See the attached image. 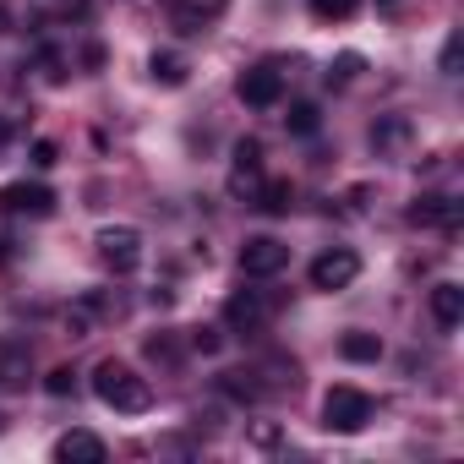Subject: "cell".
Returning <instances> with one entry per match:
<instances>
[{
	"label": "cell",
	"instance_id": "6da1fadb",
	"mask_svg": "<svg viewBox=\"0 0 464 464\" xmlns=\"http://www.w3.org/2000/svg\"><path fill=\"white\" fill-rule=\"evenodd\" d=\"M93 393H99V404H110L121 415H142L153 404L148 377H137V366H126V361H99L93 366Z\"/></svg>",
	"mask_w": 464,
	"mask_h": 464
},
{
	"label": "cell",
	"instance_id": "7a4b0ae2",
	"mask_svg": "<svg viewBox=\"0 0 464 464\" xmlns=\"http://www.w3.org/2000/svg\"><path fill=\"white\" fill-rule=\"evenodd\" d=\"M323 426L328 431H339V437H355V431H366L372 426V399L361 393V388H328V399H323Z\"/></svg>",
	"mask_w": 464,
	"mask_h": 464
},
{
	"label": "cell",
	"instance_id": "3957f363",
	"mask_svg": "<svg viewBox=\"0 0 464 464\" xmlns=\"http://www.w3.org/2000/svg\"><path fill=\"white\" fill-rule=\"evenodd\" d=\"M93 246H99V263L110 268V274H137L142 268V236L131 224H104L99 236H93Z\"/></svg>",
	"mask_w": 464,
	"mask_h": 464
},
{
	"label": "cell",
	"instance_id": "277c9868",
	"mask_svg": "<svg viewBox=\"0 0 464 464\" xmlns=\"http://www.w3.org/2000/svg\"><path fill=\"white\" fill-rule=\"evenodd\" d=\"M0 213L50 218V213H55V191H50L44 180H6V186H0Z\"/></svg>",
	"mask_w": 464,
	"mask_h": 464
},
{
	"label": "cell",
	"instance_id": "5b68a950",
	"mask_svg": "<svg viewBox=\"0 0 464 464\" xmlns=\"http://www.w3.org/2000/svg\"><path fill=\"white\" fill-rule=\"evenodd\" d=\"M285 268H290V246H285V241L252 236V241L241 246V274H246V279H274V274H285Z\"/></svg>",
	"mask_w": 464,
	"mask_h": 464
},
{
	"label": "cell",
	"instance_id": "8992f818",
	"mask_svg": "<svg viewBox=\"0 0 464 464\" xmlns=\"http://www.w3.org/2000/svg\"><path fill=\"white\" fill-rule=\"evenodd\" d=\"M361 279V257L350 252V246H334V252H323L317 263H312V290H350Z\"/></svg>",
	"mask_w": 464,
	"mask_h": 464
},
{
	"label": "cell",
	"instance_id": "52a82bcc",
	"mask_svg": "<svg viewBox=\"0 0 464 464\" xmlns=\"http://www.w3.org/2000/svg\"><path fill=\"white\" fill-rule=\"evenodd\" d=\"M257 186H263V142L241 137L236 164H229V197H257Z\"/></svg>",
	"mask_w": 464,
	"mask_h": 464
},
{
	"label": "cell",
	"instance_id": "ba28073f",
	"mask_svg": "<svg viewBox=\"0 0 464 464\" xmlns=\"http://www.w3.org/2000/svg\"><path fill=\"white\" fill-rule=\"evenodd\" d=\"M236 93H241L252 110H274V104L285 99V72H279V66H252V72H241Z\"/></svg>",
	"mask_w": 464,
	"mask_h": 464
},
{
	"label": "cell",
	"instance_id": "9c48e42d",
	"mask_svg": "<svg viewBox=\"0 0 464 464\" xmlns=\"http://www.w3.org/2000/svg\"><path fill=\"white\" fill-rule=\"evenodd\" d=\"M229 0H164V12H169V28L175 34H202L224 17Z\"/></svg>",
	"mask_w": 464,
	"mask_h": 464
},
{
	"label": "cell",
	"instance_id": "30bf717a",
	"mask_svg": "<svg viewBox=\"0 0 464 464\" xmlns=\"http://www.w3.org/2000/svg\"><path fill=\"white\" fill-rule=\"evenodd\" d=\"M268 323V295L263 290H236L224 301V328H236V334H257Z\"/></svg>",
	"mask_w": 464,
	"mask_h": 464
},
{
	"label": "cell",
	"instance_id": "8fae6325",
	"mask_svg": "<svg viewBox=\"0 0 464 464\" xmlns=\"http://www.w3.org/2000/svg\"><path fill=\"white\" fill-rule=\"evenodd\" d=\"M104 437H93V431H82V426H72L66 437H55V459L61 464H104Z\"/></svg>",
	"mask_w": 464,
	"mask_h": 464
},
{
	"label": "cell",
	"instance_id": "7c38bea8",
	"mask_svg": "<svg viewBox=\"0 0 464 464\" xmlns=\"http://www.w3.org/2000/svg\"><path fill=\"white\" fill-rule=\"evenodd\" d=\"M410 218H415V224H426V229H453V224H459V202H453V197H442V191H426V197H415Z\"/></svg>",
	"mask_w": 464,
	"mask_h": 464
},
{
	"label": "cell",
	"instance_id": "4fadbf2b",
	"mask_svg": "<svg viewBox=\"0 0 464 464\" xmlns=\"http://www.w3.org/2000/svg\"><path fill=\"white\" fill-rule=\"evenodd\" d=\"M459 317H464V290H459V285H437V290H431V323H437L442 334H453Z\"/></svg>",
	"mask_w": 464,
	"mask_h": 464
},
{
	"label": "cell",
	"instance_id": "5bb4252c",
	"mask_svg": "<svg viewBox=\"0 0 464 464\" xmlns=\"http://www.w3.org/2000/svg\"><path fill=\"white\" fill-rule=\"evenodd\" d=\"M148 72H153V82H164V88H186V77H191V61H186V55H175V50H153Z\"/></svg>",
	"mask_w": 464,
	"mask_h": 464
},
{
	"label": "cell",
	"instance_id": "9a60e30c",
	"mask_svg": "<svg viewBox=\"0 0 464 464\" xmlns=\"http://www.w3.org/2000/svg\"><path fill=\"white\" fill-rule=\"evenodd\" d=\"M339 355L366 366V361H377V355H382V339H377V334H344V339H339Z\"/></svg>",
	"mask_w": 464,
	"mask_h": 464
},
{
	"label": "cell",
	"instance_id": "2e32d148",
	"mask_svg": "<svg viewBox=\"0 0 464 464\" xmlns=\"http://www.w3.org/2000/svg\"><path fill=\"white\" fill-rule=\"evenodd\" d=\"M290 202H295L290 180H268V186H257V208H263V213H290Z\"/></svg>",
	"mask_w": 464,
	"mask_h": 464
},
{
	"label": "cell",
	"instance_id": "e0dca14e",
	"mask_svg": "<svg viewBox=\"0 0 464 464\" xmlns=\"http://www.w3.org/2000/svg\"><path fill=\"white\" fill-rule=\"evenodd\" d=\"M361 12V0H312V17L317 23H350Z\"/></svg>",
	"mask_w": 464,
	"mask_h": 464
},
{
	"label": "cell",
	"instance_id": "ac0fdd59",
	"mask_svg": "<svg viewBox=\"0 0 464 464\" xmlns=\"http://www.w3.org/2000/svg\"><path fill=\"white\" fill-rule=\"evenodd\" d=\"M23 372H28V355H23V350H12V344H0V382L17 388V382H23Z\"/></svg>",
	"mask_w": 464,
	"mask_h": 464
},
{
	"label": "cell",
	"instance_id": "d6986e66",
	"mask_svg": "<svg viewBox=\"0 0 464 464\" xmlns=\"http://www.w3.org/2000/svg\"><path fill=\"white\" fill-rule=\"evenodd\" d=\"M285 121H290V131H295V137H312V131L323 126V110H317V104H290V115H285Z\"/></svg>",
	"mask_w": 464,
	"mask_h": 464
},
{
	"label": "cell",
	"instance_id": "ffe728a7",
	"mask_svg": "<svg viewBox=\"0 0 464 464\" xmlns=\"http://www.w3.org/2000/svg\"><path fill=\"white\" fill-rule=\"evenodd\" d=\"M218 388H224L229 399H246V404H252V399L263 393V388L252 382V372H224V377H218Z\"/></svg>",
	"mask_w": 464,
	"mask_h": 464
},
{
	"label": "cell",
	"instance_id": "44dd1931",
	"mask_svg": "<svg viewBox=\"0 0 464 464\" xmlns=\"http://www.w3.org/2000/svg\"><path fill=\"white\" fill-rule=\"evenodd\" d=\"M404 137H410V121H399V115H393V121H382V126L372 131V142H377V148H399Z\"/></svg>",
	"mask_w": 464,
	"mask_h": 464
},
{
	"label": "cell",
	"instance_id": "7402d4cb",
	"mask_svg": "<svg viewBox=\"0 0 464 464\" xmlns=\"http://www.w3.org/2000/svg\"><path fill=\"white\" fill-rule=\"evenodd\" d=\"M72 388H77V377H72V366H55V372L44 377V393H50V399H66Z\"/></svg>",
	"mask_w": 464,
	"mask_h": 464
},
{
	"label": "cell",
	"instance_id": "603a6c76",
	"mask_svg": "<svg viewBox=\"0 0 464 464\" xmlns=\"http://www.w3.org/2000/svg\"><path fill=\"white\" fill-rule=\"evenodd\" d=\"M66 328H72V339H88V328H93V306H77V312H66Z\"/></svg>",
	"mask_w": 464,
	"mask_h": 464
},
{
	"label": "cell",
	"instance_id": "cb8c5ba5",
	"mask_svg": "<svg viewBox=\"0 0 464 464\" xmlns=\"http://www.w3.org/2000/svg\"><path fill=\"white\" fill-rule=\"evenodd\" d=\"M355 72H361V55H339V61H334V72H328V82H350Z\"/></svg>",
	"mask_w": 464,
	"mask_h": 464
},
{
	"label": "cell",
	"instance_id": "d4e9b609",
	"mask_svg": "<svg viewBox=\"0 0 464 464\" xmlns=\"http://www.w3.org/2000/svg\"><path fill=\"white\" fill-rule=\"evenodd\" d=\"M55 153H61V148H55L50 137H39V142H34V164H39V169H50V164H55Z\"/></svg>",
	"mask_w": 464,
	"mask_h": 464
},
{
	"label": "cell",
	"instance_id": "484cf974",
	"mask_svg": "<svg viewBox=\"0 0 464 464\" xmlns=\"http://www.w3.org/2000/svg\"><path fill=\"white\" fill-rule=\"evenodd\" d=\"M191 344H197L202 355H213V350H218V328H191Z\"/></svg>",
	"mask_w": 464,
	"mask_h": 464
},
{
	"label": "cell",
	"instance_id": "4316f807",
	"mask_svg": "<svg viewBox=\"0 0 464 464\" xmlns=\"http://www.w3.org/2000/svg\"><path fill=\"white\" fill-rule=\"evenodd\" d=\"M442 72H448V77H453V72H459V34H453V39H448V44H442Z\"/></svg>",
	"mask_w": 464,
	"mask_h": 464
},
{
	"label": "cell",
	"instance_id": "83f0119b",
	"mask_svg": "<svg viewBox=\"0 0 464 464\" xmlns=\"http://www.w3.org/2000/svg\"><path fill=\"white\" fill-rule=\"evenodd\" d=\"M382 6H399V0H382Z\"/></svg>",
	"mask_w": 464,
	"mask_h": 464
},
{
	"label": "cell",
	"instance_id": "f1b7e54d",
	"mask_svg": "<svg viewBox=\"0 0 464 464\" xmlns=\"http://www.w3.org/2000/svg\"><path fill=\"white\" fill-rule=\"evenodd\" d=\"M0 426H6V415H0Z\"/></svg>",
	"mask_w": 464,
	"mask_h": 464
}]
</instances>
